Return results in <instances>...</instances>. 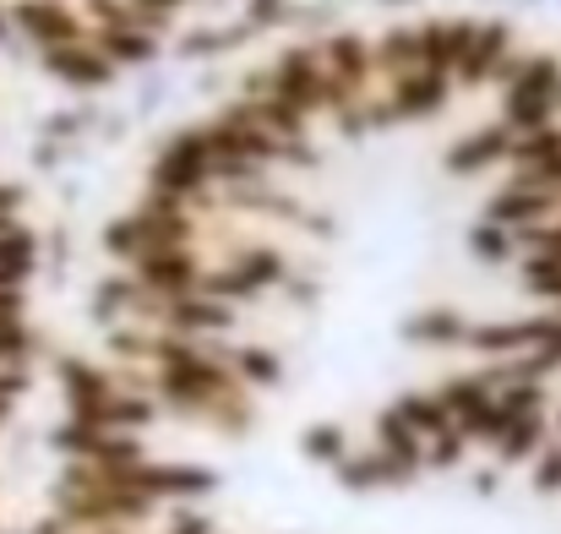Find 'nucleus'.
Masks as SVG:
<instances>
[{
  "mask_svg": "<svg viewBox=\"0 0 561 534\" xmlns=\"http://www.w3.org/2000/svg\"><path fill=\"white\" fill-rule=\"evenodd\" d=\"M148 486H153V491H207L213 475H202V469H153Z\"/></svg>",
  "mask_w": 561,
  "mask_h": 534,
  "instance_id": "nucleus-1",
  "label": "nucleus"
},
{
  "mask_svg": "<svg viewBox=\"0 0 561 534\" xmlns=\"http://www.w3.org/2000/svg\"><path fill=\"white\" fill-rule=\"evenodd\" d=\"M240 365H245V371H251L256 382H273V376H278V365L262 355V350H245V360H240Z\"/></svg>",
  "mask_w": 561,
  "mask_h": 534,
  "instance_id": "nucleus-2",
  "label": "nucleus"
},
{
  "mask_svg": "<svg viewBox=\"0 0 561 534\" xmlns=\"http://www.w3.org/2000/svg\"><path fill=\"white\" fill-rule=\"evenodd\" d=\"M311 453H317V458H333V453H344V436H333V431H311Z\"/></svg>",
  "mask_w": 561,
  "mask_h": 534,
  "instance_id": "nucleus-3",
  "label": "nucleus"
},
{
  "mask_svg": "<svg viewBox=\"0 0 561 534\" xmlns=\"http://www.w3.org/2000/svg\"><path fill=\"white\" fill-rule=\"evenodd\" d=\"M540 486H546V491H561V453H551V458L540 464Z\"/></svg>",
  "mask_w": 561,
  "mask_h": 534,
  "instance_id": "nucleus-4",
  "label": "nucleus"
}]
</instances>
